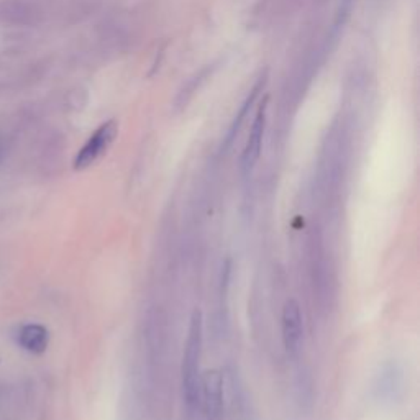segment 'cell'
<instances>
[{
    "label": "cell",
    "instance_id": "2",
    "mask_svg": "<svg viewBox=\"0 0 420 420\" xmlns=\"http://www.w3.org/2000/svg\"><path fill=\"white\" fill-rule=\"evenodd\" d=\"M199 409L206 420H223L225 417V389L223 374L217 370L202 373Z\"/></svg>",
    "mask_w": 420,
    "mask_h": 420
},
{
    "label": "cell",
    "instance_id": "9",
    "mask_svg": "<svg viewBox=\"0 0 420 420\" xmlns=\"http://www.w3.org/2000/svg\"><path fill=\"white\" fill-rule=\"evenodd\" d=\"M352 6H353V0H341L339 17H337V25L343 23V21L346 20V17H348L350 10H352Z\"/></svg>",
    "mask_w": 420,
    "mask_h": 420
},
{
    "label": "cell",
    "instance_id": "8",
    "mask_svg": "<svg viewBox=\"0 0 420 420\" xmlns=\"http://www.w3.org/2000/svg\"><path fill=\"white\" fill-rule=\"evenodd\" d=\"M263 84H265V81H259L257 86H254V89L251 90V94H250V97L246 99L245 101V103H243V109L240 110V114H238L237 117H235V122L232 123V127H230V132H228V135H227V138H225V148H227V146H230L232 145V141H233V138H235V135L238 133V130H240V127H241V123H243V120H245V117H246V114H248V110H250V107H251V103L254 102V99H257V95H258V92L259 90H261V88H263Z\"/></svg>",
    "mask_w": 420,
    "mask_h": 420
},
{
    "label": "cell",
    "instance_id": "3",
    "mask_svg": "<svg viewBox=\"0 0 420 420\" xmlns=\"http://www.w3.org/2000/svg\"><path fill=\"white\" fill-rule=\"evenodd\" d=\"M117 132H119V127H117L115 120H110V122L103 123L95 130L94 135L86 141V145L82 146L79 153H77L74 159V170L82 171L88 170L89 166H92V164L109 150V146L115 140Z\"/></svg>",
    "mask_w": 420,
    "mask_h": 420
},
{
    "label": "cell",
    "instance_id": "1",
    "mask_svg": "<svg viewBox=\"0 0 420 420\" xmlns=\"http://www.w3.org/2000/svg\"><path fill=\"white\" fill-rule=\"evenodd\" d=\"M203 341V319L201 310H194L190 317L188 339H186L183 365H181V383H183V396L189 409H199V396H201V358Z\"/></svg>",
    "mask_w": 420,
    "mask_h": 420
},
{
    "label": "cell",
    "instance_id": "7",
    "mask_svg": "<svg viewBox=\"0 0 420 420\" xmlns=\"http://www.w3.org/2000/svg\"><path fill=\"white\" fill-rule=\"evenodd\" d=\"M19 341L27 352L43 353L50 343V333L40 323H30L20 330Z\"/></svg>",
    "mask_w": 420,
    "mask_h": 420
},
{
    "label": "cell",
    "instance_id": "5",
    "mask_svg": "<svg viewBox=\"0 0 420 420\" xmlns=\"http://www.w3.org/2000/svg\"><path fill=\"white\" fill-rule=\"evenodd\" d=\"M266 109H268V97L259 103L258 114L254 117V122L251 125V132L248 140H246L243 154H241V171L245 174L251 172L254 164L258 163L259 154H261V145H263V135H265L266 127Z\"/></svg>",
    "mask_w": 420,
    "mask_h": 420
},
{
    "label": "cell",
    "instance_id": "4",
    "mask_svg": "<svg viewBox=\"0 0 420 420\" xmlns=\"http://www.w3.org/2000/svg\"><path fill=\"white\" fill-rule=\"evenodd\" d=\"M281 333H283V343L289 357H297L301 352L302 335H304V326H302L301 307L294 299L286 301L281 314Z\"/></svg>",
    "mask_w": 420,
    "mask_h": 420
},
{
    "label": "cell",
    "instance_id": "6",
    "mask_svg": "<svg viewBox=\"0 0 420 420\" xmlns=\"http://www.w3.org/2000/svg\"><path fill=\"white\" fill-rule=\"evenodd\" d=\"M402 389V371L397 365H386L381 370L374 383V391L378 399L392 402L397 399Z\"/></svg>",
    "mask_w": 420,
    "mask_h": 420
}]
</instances>
